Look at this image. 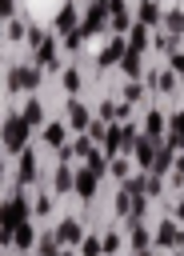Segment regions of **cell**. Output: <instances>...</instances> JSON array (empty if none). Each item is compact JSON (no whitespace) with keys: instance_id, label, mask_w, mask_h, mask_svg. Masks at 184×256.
<instances>
[{"instance_id":"23","label":"cell","mask_w":184,"mask_h":256,"mask_svg":"<svg viewBox=\"0 0 184 256\" xmlns=\"http://www.w3.org/2000/svg\"><path fill=\"white\" fill-rule=\"evenodd\" d=\"M64 88L76 92V88H80V76H76V72H64Z\"/></svg>"},{"instance_id":"1","label":"cell","mask_w":184,"mask_h":256,"mask_svg":"<svg viewBox=\"0 0 184 256\" xmlns=\"http://www.w3.org/2000/svg\"><path fill=\"white\" fill-rule=\"evenodd\" d=\"M24 144H28V120L20 112V116H8V124H4V148L8 152H24Z\"/></svg>"},{"instance_id":"21","label":"cell","mask_w":184,"mask_h":256,"mask_svg":"<svg viewBox=\"0 0 184 256\" xmlns=\"http://www.w3.org/2000/svg\"><path fill=\"white\" fill-rule=\"evenodd\" d=\"M64 188H72V172H68V168L56 172V192H64Z\"/></svg>"},{"instance_id":"22","label":"cell","mask_w":184,"mask_h":256,"mask_svg":"<svg viewBox=\"0 0 184 256\" xmlns=\"http://www.w3.org/2000/svg\"><path fill=\"white\" fill-rule=\"evenodd\" d=\"M168 28L172 32H184V12H168Z\"/></svg>"},{"instance_id":"6","label":"cell","mask_w":184,"mask_h":256,"mask_svg":"<svg viewBox=\"0 0 184 256\" xmlns=\"http://www.w3.org/2000/svg\"><path fill=\"white\" fill-rule=\"evenodd\" d=\"M132 140H136L132 128H116V132L108 136V152H116V148H132Z\"/></svg>"},{"instance_id":"14","label":"cell","mask_w":184,"mask_h":256,"mask_svg":"<svg viewBox=\"0 0 184 256\" xmlns=\"http://www.w3.org/2000/svg\"><path fill=\"white\" fill-rule=\"evenodd\" d=\"M44 140H48L52 148H64V124H48V128H44Z\"/></svg>"},{"instance_id":"18","label":"cell","mask_w":184,"mask_h":256,"mask_svg":"<svg viewBox=\"0 0 184 256\" xmlns=\"http://www.w3.org/2000/svg\"><path fill=\"white\" fill-rule=\"evenodd\" d=\"M72 24H76V12H72V8H60V16H56V28L64 32V28H72Z\"/></svg>"},{"instance_id":"3","label":"cell","mask_w":184,"mask_h":256,"mask_svg":"<svg viewBox=\"0 0 184 256\" xmlns=\"http://www.w3.org/2000/svg\"><path fill=\"white\" fill-rule=\"evenodd\" d=\"M24 208H28L24 200H8V212H4V228H8V232H16L20 224H28V220H24Z\"/></svg>"},{"instance_id":"28","label":"cell","mask_w":184,"mask_h":256,"mask_svg":"<svg viewBox=\"0 0 184 256\" xmlns=\"http://www.w3.org/2000/svg\"><path fill=\"white\" fill-rule=\"evenodd\" d=\"M132 244H136V248H144V244H148V232H144V228H136V236H132Z\"/></svg>"},{"instance_id":"10","label":"cell","mask_w":184,"mask_h":256,"mask_svg":"<svg viewBox=\"0 0 184 256\" xmlns=\"http://www.w3.org/2000/svg\"><path fill=\"white\" fill-rule=\"evenodd\" d=\"M76 192H80V196H92V192H96V172H92V168H84V172L76 176Z\"/></svg>"},{"instance_id":"19","label":"cell","mask_w":184,"mask_h":256,"mask_svg":"<svg viewBox=\"0 0 184 256\" xmlns=\"http://www.w3.org/2000/svg\"><path fill=\"white\" fill-rule=\"evenodd\" d=\"M24 120H28V124H40V104H36V100L24 104Z\"/></svg>"},{"instance_id":"5","label":"cell","mask_w":184,"mask_h":256,"mask_svg":"<svg viewBox=\"0 0 184 256\" xmlns=\"http://www.w3.org/2000/svg\"><path fill=\"white\" fill-rule=\"evenodd\" d=\"M100 28H104V8L96 4V8H88V16H84L80 32H84V36H92V32H100Z\"/></svg>"},{"instance_id":"17","label":"cell","mask_w":184,"mask_h":256,"mask_svg":"<svg viewBox=\"0 0 184 256\" xmlns=\"http://www.w3.org/2000/svg\"><path fill=\"white\" fill-rule=\"evenodd\" d=\"M12 244H16V248H32V228H28V224H20V228L12 232Z\"/></svg>"},{"instance_id":"13","label":"cell","mask_w":184,"mask_h":256,"mask_svg":"<svg viewBox=\"0 0 184 256\" xmlns=\"http://www.w3.org/2000/svg\"><path fill=\"white\" fill-rule=\"evenodd\" d=\"M156 20H160V4L144 0V4H140V24H156Z\"/></svg>"},{"instance_id":"7","label":"cell","mask_w":184,"mask_h":256,"mask_svg":"<svg viewBox=\"0 0 184 256\" xmlns=\"http://www.w3.org/2000/svg\"><path fill=\"white\" fill-rule=\"evenodd\" d=\"M16 176H20V184H32L36 180V156L32 152H20V172Z\"/></svg>"},{"instance_id":"15","label":"cell","mask_w":184,"mask_h":256,"mask_svg":"<svg viewBox=\"0 0 184 256\" xmlns=\"http://www.w3.org/2000/svg\"><path fill=\"white\" fill-rule=\"evenodd\" d=\"M40 64H56V40H40Z\"/></svg>"},{"instance_id":"20","label":"cell","mask_w":184,"mask_h":256,"mask_svg":"<svg viewBox=\"0 0 184 256\" xmlns=\"http://www.w3.org/2000/svg\"><path fill=\"white\" fill-rule=\"evenodd\" d=\"M132 48H136V52H144V48H148V32H144V28H136V32H132Z\"/></svg>"},{"instance_id":"11","label":"cell","mask_w":184,"mask_h":256,"mask_svg":"<svg viewBox=\"0 0 184 256\" xmlns=\"http://www.w3.org/2000/svg\"><path fill=\"white\" fill-rule=\"evenodd\" d=\"M56 236H60L64 244H76V240H80V224H76V220H64V224L56 228Z\"/></svg>"},{"instance_id":"30","label":"cell","mask_w":184,"mask_h":256,"mask_svg":"<svg viewBox=\"0 0 184 256\" xmlns=\"http://www.w3.org/2000/svg\"><path fill=\"white\" fill-rule=\"evenodd\" d=\"M60 256H64V252H60Z\"/></svg>"},{"instance_id":"2","label":"cell","mask_w":184,"mask_h":256,"mask_svg":"<svg viewBox=\"0 0 184 256\" xmlns=\"http://www.w3.org/2000/svg\"><path fill=\"white\" fill-rule=\"evenodd\" d=\"M40 84V72L36 68H12L8 72V88L16 92V88H36Z\"/></svg>"},{"instance_id":"12","label":"cell","mask_w":184,"mask_h":256,"mask_svg":"<svg viewBox=\"0 0 184 256\" xmlns=\"http://www.w3.org/2000/svg\"><path fill=\"white\" fill-rule=\"evenodd\" d=\"M156 152H160V144H156V140H140V148H136L140 164H152V160H156Z\"/></svg>"},{"instance_id":"26","label":"cell","mask_w":184,"mask_h":256,"mask_svg":"<svg viewBox=\"0 0 184 256\" xmlns=\"http://www.w3.org/2000/svg\"><path fill=\"white\" fill-rule=\"evenodd\" d=\"M80 248H84V256H96V252H100V244H96V240H92V236H88V240H84V244H80Z\"/></svg>"},{"instance_id":"16","label":"cell","mask_w":184,"mask_h":256,"mask_svg":"<svg viewBox=\"0 0 184 256\" xmlns=\"http://www.w3.org/2000/svg\"><path fill=\"white\" fill-rule=\"evenodd\" d=\"M68 112H72L68 120H72L76 128H84V124H88V108H84V104H76V100H72V104H68Z\"/></svg>"},{"instance_id":"27","label":"cell","mask_w":184,"mask_h":256,"mask_svg":"<svg viewBox=\"0 0 184 256\" xmlns=\"http://www.w3.org/2000/svg\"><path fill=\"white\" fill-rule=\"evenodd\" d=\"M172 84H176V76H172V72H164V76H160V92H168Z\"/></svg>"},{"instance_id":"29","label":"cell","mask_w":184,"mask_h":256,"mask_svg":"<svg viewBox=\"0 0 184 256\" xmlns=\"http://www.w3.org/2000/svg\"><path fill=\"white\" fill-rule=\"evenodd\" d=\"M172 68H176V72H180V76H184V56H180V52H176V56H172Z\"/></svg>"},{"instance_id":"4","label":"cell","mask_w":184,"mask_h":256,"mask_svg":"<svg viewBox=\"0 0 184 256\" xmlns=\"http://www.w3.org/2000/svg\"><path fill=\"white\" fill-rule=\"evenodd\" d=\"M108 12H112V28L116 32H128V4L124 0H108Z\"/></svg>"},{"instance_id":"25","label":"cell","mask_w":184,"mask_h":256,"mask_svg":"<svg viewBox=\"0 0 184 256\" xmlns=\"http://www.w3.org/2000/svg\"><path fill=\"white\" fill-rule=\"evenodd\" d=\"M116 244H120V236H116V232H108V236H104V252H116Z\"/></svg>"},{"instance_id":"24","label":"cell","mask_w":184,"mask_h":256,"mask_svg":"<svg viewBox=\"0 0 184 256\" xmlns=\"http://www.w3.org/2000/svg\"><path fill=\"white\" fill-rule=\"evenodd\" d=\"M160 128H164V120H160V116H156V112H152V116H148V132H152V136H156V132H160Z\"/></svg>"},{"instance_id":"9","label":"cell","mask_w":184,"mask_h":256,"mask_svg":"<svg viewBox=\"0 0 184 256\" xmlns=\"http://www.w3.org/2000/svg\"><path fill=\"white\" fill-rule=\"evenodd\" d=\"M124 52H128V48H124V40H112V44L100 52V64H116V60H124Z\"/></svg>"},{"instance_id":"8","label":"cell","mask_w":184,"mask_h":256,"mask_svg":"<svg viewBox=\"0 0 184 256\" xmlns=\"http://www.w3.org/2000/svg\"><path fill=\"white\" fill-rule=\"evenodd\" d=\"M160 244L164 248H176V244H184V236H180V228L168 220V224H160Z\"/></svg>"}]
</instances>
